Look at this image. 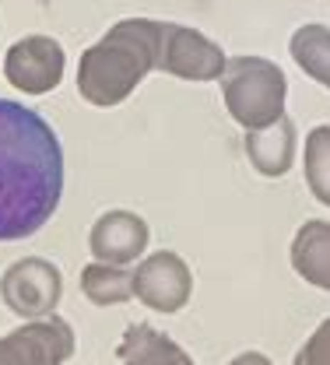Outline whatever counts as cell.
<instances>
[{"instance_id": "obj_1", "label": "cell", "mask_w": 330, "mask_h": 365, "mask_svg": "<svg viewBox=\"0 0 330 365\" xmlns=\"http://www.w3.org/2000/svg\"><path fill=\"white\" fill-rule=\"evenodd\" d=\"M63 197V148L46 120L0 98V242L36 235Z\"/></svg>"}, {"instance_id": "obj_2", "label": "cell", "mask_w": 330, "mask_h": 365, "mask_svg": "<svg viewBox=\"0 0 330 365\" xmlns=\"http://www.w3.org/2000/svg\"><path fill=\"white\" fill-rule=\"evenodd\" d=\"M158 43H162V21L155 18L116 21L98 43L81 53L78 95L98 109L127 102L134 88L158 67Z\"/></svg>"}, {"instance_id": "obj_3", "label": "cell", "mask_w": 330, "mask_h": 365, "mask_svg": "<svg viewBox=\"0 0 330 365\" xmlns=\"http://www.w3.org/2000/svg\"><path fill=\"white\" fill-rule=\"evenodd\" d=\"M225 109L242 130H260L284 116L288 78L267 56H229L222 74Z\"/></svg>"}, {"instance_id": "obj_4", "label": "cell", "mask_w": 330, "mask_h": 365, "mask_svg": "<svg viewBox=\"0 0 330 365\" xmlns=\"http://www.w3.org/2000/svg\"><path fill=\"white\" fill-rule=\"evenodd\" d=\"M225 49L207 39L204 32L176 25V21H162V43H158V67L169 78L180 81H222L225 74Z\"/></svg>"}, {"instance_id": "obj_5", "label": "cell", "mask_w": 330, "mask_h": 365, "mask_svg": "<svg viewBox=\"0 0 330 365\" xmlns=\"http://www.w3.org/2000/svg\"><path fill=\"white\" fill-rule=\"evenodd\" d=\"M0 299L21 319L53 317L63 299V274L43 257H21L0 277Z\"/></svg>"}, {"instance_id": "obj_6", "label": "cell", "mask_w": 330, "mask_h": 365, "mask_svg": "<svg viewBox=\"0 0 330 365\" xmlns=\"http://www.w3.org/2000/svg\"><path fill=\"white\" fill-rule=\"evenodd\" d=\"M190 295H193V274L190 264L172 253V250H158L148 253L138 271H134V299L144 302L155 313H180L187 309Z\"/></svg>"}, {"instance_id": "obj_7", "label": "cell", "mask_w": 330, "mask_h": 365, "mask_svg": "<svg viewBox=\"0 0 330 365\" xmlns=\"http://www.w3.org/2000/svg\"><path fill=\"white\" fill-rule=\"evenodd\" d=\"M74 355V330L56 313L25 319V327L0 337V365H63Z\"/></svg>"}, {"instance_id": "obj_8", "label": "cell", "mask_w": 330, "mask_h": 365, "mask_svg": "<svg viewBox=\"0 0 330 365\" xmlns=\"http://www.w3.org/2000/svg\"><path fill=\"white\" fill-rule=\"evenodd\" d=\"M67 53L53 36H25L7 49L4 78L25 95H46L63 81Z\"/></svg>"}, {"instance_id": "obj_9", "label": "cell", "mask_w": 330, "mask_h": 365, "mask_svg": "<svg viewBox=\"0 0 330 365\" xmlns=\"http://www.w3.org/2000/svg\"><path fill=\"white\" fill-rule=\"evenodd\" d=\"M148 239H151V228L141 215L116 207V211L98 215V222L92 225V235H88V250L102 264L127 267L148 250Z\"/></svg>"}, {"instance_id": "obj_10", "label": "cell", "mask_w": 330, "mask_h": 365, "mask_svg": "<svg viewBox=\"0 0 330 365\" xmlns=\"http://www.w3.org/2000/svg\"><path fill=\"white\" fill-rule=\"evenodd\" d=\"M295 151H299V137L288 116H278L260 130H246V158L267 180H282L295 165Z\"/></svg>"}, {"instance_id": "obj_11", "label": "cell", "mask_w": 330, "mask_h": 365, "mask_svg": "<svg viewBox=\"0 0 330 365\" xmlns=\"http://www.w3.org/2000/svg\"><path fill=\"white\" fill-rule=\"evenodd\" d=\"M123 365H193L187 348H180L169 334L155 330L151 323H130L116 348Z\"/></svg>"}, {"instance_id": "obj_12", "label": "cell", "mask_w": 330, "mask_h": 365, "mask_svg": "<svg viewBox=\"0 0 330 365\" xmlns=\"http://www.w3.org/2000/svg\"><path fill=\"white\" fill-rule=\"evenodd\" d=\"M292 271L313 288L330 292V222L313 218L292 239Z\"/></svg>"}, {"instance_id": "obj_13", "label": "cell", "mask_w": 330, "mask_h": 365, "mask_svg": "<svg viewBox=\"0 0 330 365\" xmlns=\"http://www.w3.org/2000/svg\"><path fill=\"white\" fill-rule=\"evenodd\" d=\"M81 292H85V299L92 306H102V309L130 302L134 299V271L95 260V264H88L81 271Z\"/></svg>"}, {"instance_id": "obj_14", "label": "cell", "mask_w": 330, "mask_h": 365, "mask_svg": "<svg viewBox=\"0 0 330 365\" xmlns=\"http://www.w3.org/2000/svg\"><path fill=\"white\" fill-rule=\"evenodd\" d=\"M292 60L299 63L302 74H309L313 81H320L330 88V29L327 25H302L292 36Z\"/></svg>"}, {"instance_id": "obj_15", "label": "cell", "mask_w": 330, "mask_h": 365, "mask_svg": "<svg viewBox=\"0 0 330 365\" xmlns=\"http://www.w3.org/2000/svg\"><path fill=\"white\" fill-rule=\"evenodd\" d=\"M302 173L309 193L330 207V123H320L306 134V151H302Z\"/></svg>"}, {"instance_id": "obj_16", "label": "cell", "mask_w": 330, "mask_h": 365, "mask_svg": "<svg viewBox=\"0 0 330 365\" xmlns=\"http://www.w3.org/2000/svg\"><path fill=\"white\" fill-rule=\"evenodd\" d=\"M292 365H330V317L309 334V341L299 348Z\"/></svg>"}, {"instance_id": "obj_17", "label": "cell", "mask_w": 330, "mask_h": 365, "mask_svg": "<svg viewBox=\"0 0 330 365\" xmlns=\"http://www.w3.org/2000/svg\"><path fill=\"white\" fill-rule=\"evenodd\" d=\"M229 365H274L264 351H242V355H236Z\"/></svg>"}]
</instances>
